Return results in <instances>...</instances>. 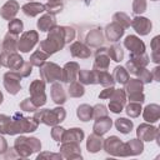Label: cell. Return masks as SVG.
I'll return each mask as SVG.
<instances>
[{"mask_svg": "<svg viewBox=\"0 0 160 160\" xmlns=\"http://www.w3.org/2000/svg\"><path fill=\"white\" fill-rule=\"evenodd\" d=\"M48 58H49L48 54H45L44 51H41V50L38 49L36 51H34V52L30 55L29 61H30V64H31L32 66H38V68H40V66L48 60Z\"/></svg>", "mask_w": 160, "mask_h": 160, "instance_id": "cell-40", "label": "cell"}, {"mask_svg": "<svg viewBox=\"0 0 160 160\" xmlns=\"http://www.w3.org/2000/svg\"><path fill=\"white\" fill-rule=\"evenodd\" d=\"M78 79L82 85H94V84H96L95 70L80 69L78 72Z\"/></svg>", "mask_w": 160, "mask_h": 160, "instance_id": "cell-32", "label": "cell"}, {"mask_svg": "<svg viewBox=\"0 0 160 160\" xmlns=\"http://www.w3.org/2000/svg\"><path fill=\"white\" fill-rule=\"evenodd\" d=\"M112 22L120 25L122 29H128V28H130L131 19L129 18L128 14H125V12H120V11H119V12H115V14L112 15Z\"/></svg>", "mask_w": 160, "mask_h": 160, "instance_id": "cell-41", "label": "cell"}, {"mask_svg": "<svg viewBox=\"0 0 160 160\" xmlns=\"http://www.w3.org/2000/svg\"><path fill=\"white\" fill-rule=\"evenodd\" d=\"M2 100H4V95H2V92L0 91V105H1V102H2Z\"/></svg>", "mask_w": 160, "mask_h": 160, "instance_id": "cell-58", "label": "cell"}, {"mask_svg": "<svg viewBox=\"0 0 160 160\" xmlns=\"http://www.w3.org/2000/svg\"><path fill=\"white\" fill-rule=\"evenodd\" d=\"M34 118L38 120V122L40 124H45L48 126H55L59 122L64 121L66 118V111L65 109L59 105L54 109H41V110H36L34 112Z\"/></svg>", "mask_w": 160, "mask_h": 160, "instance_id": "cell-4", "label": "cell"}, {"mask_svg": "<svg viewBox=\"0 0 160 160\" xmlns=\"http://www.w3.org/2000/svg\"><path fill=\"white\" fill-rule=\"evenodd\" d=\"M142 90H144V84L139 79H129L124 88L126 98L130 101H135V102H140V104H142L145 101V95H144Z\"/></svg>", "mask_w": 160, "mask_h": 160, "instance_id": "cell-5", "label": "cell"}, {"mask_svg": "<svg viewBox=\"0 0 160 160\" xmlns=\"http://www.w3.org/2000/svg\"><path fill=\"white\" fill-rule=\"evenodd\" d=\"M8 29H9V32L10 34H14V35H19L20 32H22L24 30V24L20 19H16L14 18L12 20L9 21L8 24Z\"/></svg>", "mask_w": 160, "mask_h": 160, "instance_id": "cell-44", "label": "cell"}, {"mask_svg": "<svg viewBox=\"0 0 160 160\" xmlns=\"http://www.w3.org/2000/svg\"><path fill=\"white\" fill-rule=\"evenodd\" d=\"M151 1H158V0H151Z\"/></svg>", "mask_w": 160, "mask_h": 160, "instance_id": "cell-60", "label": "cell"}, {"mask_svg": "<svg viewBox=\"0 0 160 160\" xmlns=\"http://www.w3.org/2000/svg\"><path fill=\"white\" fill-rule=\"evenodd\" d=\"M111 126H112V119H110L109 116L98 118V119H95V122L92 125V132L102 136L111 129Z\"/></svg>", "mask_w": 160, "mask_h": 160, "instance_id": "cell-24", "label": "cell"}, {"mask_svg": "<svg viewBox=\"0 0 160 160\" xmlns=\"http://www.w3.org/2000/svg\"><path fill=\"white\" fill-rule=\"evenodd\" d=\"M136 136L141 141H154L159 140V129L150 122H142L136 129Z\"/></svg>", "mask_w": 160, "mask_h": 160, "instance_id": "cell-11", "label": "cell"}, {"mask_svg": "<svg viewBox=\"0 0 160 160\" xmlns=\"http://www.w3.org/2000/svg\"><path fill=\"white\" fill-rule=\"evenodd\" d=\"M109 110L106 109L105 105L102 104H96L95 106H92V118L98 119V118H102V116H108Z\"/></svg>", "mask_w": 160, "mask_h": 160, "instance_id": "cell-49", "label": "cell"}, {"mask_svg": "<svg viewBox=\"0 0 160 160\" xmlns=\"http://www.w3.org/2000/svg\"><path fill=\"white\" fill-rule=\"evenodd\" d=\"M20 10V5L16 0H8L0 9V16L4 20H12Z\"/></svg>", "mask_w": 160, "mask_h": 160, "instance_id": "cell-20", "label": "cell"}, {"mask_svg": "<svg viewBox=\"0 0 160 160\" xmlns=\"http://www.w3.org/2000/svg\"><path fill=\"white\" fill-rule=\"evenodd\" d=\"M30 1H34V0H30Z\"/></svg>", "mask_w": 160, "mask_h": 160, "instance_id": "cell-61", "label": "cell"}, {"mask_svg": "<svg viewBox=\"0 0 160 160\" xmlns=\"http://www.w3.org/2000/svg\"><path fill=\"white\" fill-rule=\"evenodd\" d=\"M110 66V58L108 55V48H98L95 52V60L92 64V70L96 71H106Z\"/></svg>", "mask_w": 160, "mask_h": 160, "instance_id": "cell-14", "label": "cell"}, {"mask_svg": "<svg viewBox=\"0 0 160 160\" xmlns=\"http://www.w3.org/2000/svg\"><path fill=\"white\" fill-rule=\"evenodd\" d=\"M148 9L146 0H132V12L135 15H141Z\"/></svg>", "mask_w": 160, "mask_h": 160, "instance_id": "cell-47", "label": "cell"}, {"mask_svg": "<svg viewBox=\"0 0 160 160\" xmlns=\"http://www.w3.org/2000/svg\"><path fill=\"white\" fill-rule=\"evenodd\" d=\"M76 116L79 118L80 121H89L92 119V106H90L89 104H81L78 106L76 109Z\"/></svg>", "mask_w": 160, "mask_h": 160, "instance_id": "cell-35", "label": "cell"}, {"mask_svg": "<svg viewBox=\"0 0 160 160\" xmlns=\"http://www.w3.org/2000/svg\"><path fill=\"white\" fill-rule=\"evenodd\" d=\"M22 62H24V59L16 51H14V52L1 51V54H0V65L5 66L12 71H16L22 65Z\"/></svg>", "mask_w": 160, "mask_h": 160, "instance_id": "cell-12", "label": "cell"}, {"mask_svg": "<svg viewBox=\"0 0 160 160\" xmlns=\"http://www.w3.org/2000/svg\"><path fill=\"white\" fill-rule=\"evenodd\" d=\"M104 42V32L101 28H94L91 29L85 38V45L89 48H100Z\"/></svg>", "mask_w": 160, "mask_h": 160, "instance_id": "cell-19", "label": "cell"}, {"mask_svg": "<svg viewBox=\"0 0 160 160\" xmlns=\"http://www.w3.org/2000/svg\"><path fill=\"white\" fill-rule=\"evenodd\" d=\"M124 46L130 51V54H141L146 50L144 41L136 35H128L124 40Z\"/></svg>", "mask_w": 160, "mask_h": 160, "instance_id": "cell-18", "label": "cell"}, {"mask_svg": "<svg viewBox=\"0 0 160 160\" xmlns=\"http://www.w3.org/2000/svg\"><path fill=\"white\" fill-rule=\"evenodd\" d=\"M102 144H104V139L102 136L100 135H96V134H91L88 136V140H86V150L91 154H95V152H99L100 150H102Z\"/></svg>", "mask_w": 160, "mask_h": 160, "instance_id": "cell-30", "label": "cell"}, {"mask_svg": "<svg viewBox=\"0 0 160 160\" xmlns=\"http://www.w3.org/2000/svg\"><path fill=\"white\" fill-rule=\"evenodd\" d=\"M62 30H64L65 42H71L75 39V35H76L74 28H71V26H62Z\"/></svg>", "mask_w": 160, "mask_h": 160, "instance_id": "cell-53", "label": "cell"}, {"mask_svg": "<svg viewBox=\"0 0 160 160\" xmlns=\"http://www.w3.org/2000/svg\"><path fill=\"white\" fill-rule=\"evenodd\" d=\"M19 108H20L22 111H26V112H35V111L38 110V108L35 106V104L31 101L30 98L24 99V100L19 104Z\"/></svg>", "mask_w": 160, "mask_h": 160, "instance_id": "cell-48", "label": "cell"}, {"mask_svg": "<svg viewBox=\"0 0 160 160\" xmlns=\"http://www.w3.org/2000/svg\"><path fill=\"white\" fill-rule=\"evenodd\" d=\"M138 69L140 68H146L148 64L150 62V58L146 52H141V54H130V59H129Z\"/></svg>", "mask_w": 160, "mask_h": 160, "instance_id": "cell-36", "label": "cell"}, {"mask_svg": "<svg viewBox=\"0 0 160 160\" xmlns=\"http://www.w3.org/2000/svg\"><path fill=\"white\" fill-rule=\"evenodd\" d=\"M114 124H115L116 130L120 131L121 134H129L132 130V128H134L132 121L129 120V119H126V118H119V119L115 120Z\"/></svg>", "mask_w": 160, "mask_h": 160, "instance_id": "cell-38", "label": "cell"}, {"mask_svg": "<svg viewBox=\"0 0 160 160\" xmlns=\"http://www.w3.org/2000/svg\"><path fill=\"white\" fill-rule=\"evenodd\" d=\"M65 36H64V30L62 26H54L51 30H49L48 38L41 40L39 44V50L44 51L45 54L54 55L59 50H61L65 46Z\"/></svg>", "mask_w": 160, "mask_h": 160, "instance_id": "cell-1", "label": "cell"}, {"mask_svg": "<svg viewBox=\"0 0 160 160\" xmlns=\"http://www.w3.org/2000/svg\"><path fill=\"white\" fill-rule=\"evenodd\" d=\"M125 108V112L128 116L130 118H138L140 114H141V104L140 102H135V101H130L128 105L124 106Z\"/></svg>", "mask_w": 160, "mask_h": 160, "instance_id": "cell-43", "label": "cell"}, {"mask_svg": "<svg viewBox=\"0 0 160 160\" xmlns=\"http://www.w3.org/2000/svg\"><path fill=\"white\" fill-rule=\"evenodd\" d=\"M108 55L115 62H120L124 59V56H125L124 50H122V48L119 44H114L110 48H108Z\"/></svg>", "mask_w": 160, "mask_h": 160, "instance_id": "cell-39", "label": "cell"}, {"mask_svg": "<svg viewBox=\"0 0 160 160\" xmlns=\"http://www.w3.org/2000/svg\"><path fill=\"white\" fill-rule=\"evenodd\" d=\"M39 41V34L35 30H28L21 34L18 40V50L21 52H29Z\"/></svg>", "mask_w": 160, "mask_h": 160, "instance_id": "cell-8", "label": "cell"}, {"mask_svg": "<svg viewBox=\"0 0 160 160\" xmlns=\"http://www.w3.org/2000/svg\"><path fill=\"white\" fill-rule=\"evenodd\" d=\"M95 75H96V84H100L104 88L115 85V80H114L112 75L108 72V70L106 71H96L95 70Z\"/></svg>", "mask_w": 160, "mask_h": 160, "instance_id": "cell-33", "label": "cell"}, {"mask_svg": "<svg viewBox=\"0 0 160 160\" xmlns=\"http://www.w3.org/2000/svg\"><path fill=\"white\" fill-rule=\"evenodd\" d=\"M102 149L111 156H120L124 158V142L120 140V138L111 135L106 139H104Z\"/></svg>", "mask_w": 160, "mask_h": 160, "instance_id": "cell-10", "label": "cell"}, {"mask_svg": "<svg viewBox=\"0 0 160 160\" xmlns=\"http://www.w3.org/2000/svg\"><path fill=\"white\" fill-rule=\"evenodd\" d=\"M39 72H40V79L44 80L45 82H55L61 80V68L51 61H45L40 68H39Z\"/></svg>", "mask_w": 160, "mask_h": 160, "instance_id": "cell-7", "label": "cell"}, {"mask_svg": "<svg viewBox=\"0 0 160 160\" xmlns=\"http://www.w3.org/2000/svg\"><path fill=\"white\" fill-rule=\"evenodd\" d=\"M109 100V110L114 114H120L126 105V94L124 89H115Z\"/></svg>", "mask_w": 160, "mask_h": 160, "instance_id": "cell-13", "label": "cell"}, {"mask_svg": "<svg viewBox=\"0 0 160 160\" xmlns=\"http://www.w3.org/2000/svg\"><path fill=\"white\" fill-rule=\"evenodd\" d=\"M11 122V118L5 115V114H0V134H8L9 131V126Z\"/></svg>", "mask_w": 160, "mask_h": 160, "instance_id": "cell-50", "label": "cell"}, {"mask_svg": "<svg viewBox=\"0 0 160 160\" xmlns=\"http://www.w3.org/2000/svg\"><path fill=\"white\" fill-rule=\"evenodd\" d=\"M150 48H151V60L155 64H159L160 61V36H155L151 42H150Z\"/></svg>", "mask_w": 160, "mask_h": 160, "instance_id": "cell-42", "label": "cell"}, {"mask_svg": "<svg viewBox=\"0 0 160 160\" xmlns=\"http://www.w3.org/2000/svg\"><path fill=\"white\" fill-rule=\"evenodd\" d=\"M60 155L62 159L72 160V159H81V149L80 144L78 142H61L60 145Z\"/></svg>", "mask_w": 160, "mask_h": 160, "instance_id": "cell-15", "label": "cell"}, {"mask_svg": "<svg viewBox=\"0 0 160 160\" xmlns=\"http://www.w3.org/2000/svg\"><path fill=\"white\" fill-rule=\"evenodd\" d=\"M45 85L46 82L41 79L34 80L29 86L30 99L35 104V106L39 109L46 104V94H45Z\"/></svg>", "mask_w": 160, "mask_h": 160, "instance_id": "cell-6", "label": "cell"}, {"mask_svg": "<svg viewBox=\"0 0 160 160\" xmlns=\"http://www.w3.org/2000/svg\"><path fill=\"white\" fill-rule=\"evenodd\" d=\"M130 25L140 36H145V35L150 34V31L152 29V22L148 18H144L140 15H136L134 19H131Z\"/></svg>", "mask_w": 160, "mask_h": 160, "instance_id": "cell-16", "label": "cell"}, {"mask_svg": "<svg viewBox=\"0 0 160 160\" xmlns=\"http://www.w3.org/2000/svg\"><path fill=\"white\" fill-rule=\"evenodd\" d=\"M36 26L42 32H46V31L51 30L54 26H56V18H55V15L48 12V14L40 16V19L36 22Z\"/></svg>", "mask_w": 160, "mask_h": 160, "instance_id": "cell-29", "label": "cell"}, {"mask_svg": "<svg viewBox=\"0 0 160 160\" xmlns=\"http://www.w3.org/2000/svg\"><path fill=\"white\" fill-rule=\"evenodd\" d=\"M2 79H4V81H2L4 82V88L10 95H16L21 90V84H20L21 76L19 75L18 71H12V70L6 71L4 74Z\"/></svg>", "mask_w": 160, "mask_h": 160, "instance_id": "cell-9", "label": "cell"}, {"mask_svg": "<svg viewBox=\"0 0 160 160\" xmlns=\"http://www.w3.org/2000/svg\"><path fill=\"white\" fill-rule=\"evenodd\" d=\"M52 1H61V0H48V2H52Z\"/></svg>", "mask_w": 160, "mask_h": 160, "instance_id": "cell-59", "label": "cell"}, {"mask_svg": "<svg viewBox=\"0 0 160 160\" xmlns=\"http://www.w3.org/2000/svg\"><path fill=\"white\" fill-rule=\"evenodd\" d=\"M21 11L29 16V18H35L38 15H40L41 12L45 11V6L41 2H36V1H29L26 4H24L21 6Z\"/></svg>", "mask_w": 160, "mask_h": 160, "instance_id": "cell-28", "label": "cell"}, {"mask_svg": "<svg viewBox=\"0 0 160 160\" xmlns=\"http://www.w3.org/2000/svg\"><path fill=\"white\" fill-rule=\"evenodd\" d=\"M44 6H45V11H48L49 14H52V15H56V14L61 12L62 9H64V4H62V1L46 2V4H44Z\"/></svg>", "mask_w": 160, "mask_h": 160, "instance_id": "cell-45", "label": "cell"}, {"mask_svg": "<svg viewBox=\"0 0 160 160\" xmlns=\"http://www.w3.org/2000/svg\"><path fill=\"white\" fill-rule=\"evenodd\" d=\"M141 111H142V118L146 122L154 124L160 119V105L158 104H149Z\"/></svg>", "mask_w": 160, "mask_h": 160, "instance_id": "cell-25", "label": "cell"}, {"mask_svg": "<svg viewBox=\"0 0 160 160\" xmlns=\"http://www.w3.org/2000/svg\"><path fill=\"white\" fill-rule=\"evenodd\" d=\"M159 71H160V68L159 66H155L151 71V76H152V80L155 81H160V76H159Z\"/></svg>", "mask_w": 160, "mask_h": 160, "instance_id": "cell-57", "label": "cell"}, {"mask_svg": "<svg viewBox=\"0 0 160 160\" xmlns=\"http://www.w3.org/2000/svg\"><path fill=\"white\" fill-rule=\"evenodd\" d=\"M84 138H85L84 130L80 128H71L69 130L65 129L61 142H78V144H80L84 140Z\"/></svg>", "mask_w": 160, "mask_h": 160, "instance_id": "cell-26", "label": "cell"}, {"mask_svg": "<svg viewBox=\"0 0 160 160\" xmlns=\"http://www.w3.org/2000/svg\"><path fill=\"white\" fill-rule=\"evenodd\" d=\"M14 150L18 154V158L26 159L32 152H38L41 150V141L34 136H18L14 141Z\"/></svg>", "mask_w": 160, "mask_h": 160, "instance_id": "cell-3", "label": "cell"}, {"mask_svg": "<svg viewBox=\"0 0 160 160\" xmlns=\"http://www.w3.org/2000/svg\"><path fill=\"white\" fill-rule=\"evenodd\" d=\"M136 79H139L142 84H150L152 81V76H151V71H149L146 68H140L136 74H135Z\"/></svg>", "mask_w": 160, "mask_h": 160, "instance_id": "cell-46", "label": "cell"}, {"mask_svg": "<svg viewBox=\"0 0 160 160\" xmlns=\"http://www.w3.org/2000/svg\"><path fill=\"white\" fill-rule=\"evenodd\" d=\"M38 160H40V159H52V160H61L62 159V156L60 155V152L59 154H55V152H48V151H45V152H40L39 155H38V158H36Z\"/></svg>", "mask_w": 160, "mask_h": 160, "instance_id": "cell-54", "label": "cell"}, {"mask_svg": "<svg viewBox=\"0 0 160 160\" xmlns=\"http://www.w3.org/2000/svg\"><path fill=\"white\" fill-rule=\"evenodd\" d=\"M8 150V142L4 136L0 135V154H5Z\"/></svg>", "mask_w": 160, "mask_h": 160, "instance_id": "cell-56", "label": "cell"}, {"mask_svg": "<svg viewBox=\"0 0 160 160\" xmlns=\"http://www.w3.org/2000/svg\"><path fill=\"white\" fill-rule=\"evenodd\" d=\"M38 126L39 122L34 116L26 118L20 112H15L11 118L8 135H21L25 132H32L38 129Z\"/></svg>", "mask_w": 160, "mask_h": 160, "instance_id": "cell-2", "label": "cell"}, {"mask_svg": "<svg viewBox=\"0 0 160 160\" xmlns=\"http://www.w3.org/2000/svg\"><path fill=\"white\" fill-rule=\"evenodd\" d=\"M104 31H105V38L109 41L116 42V41H119L122 38V35L125 32V29H122L120 25H118L115 22H110V24H108L105 26Z\"/></svg>", "mask_w": 160, "mask_h": 160, "instance_id": "cell-22", "label": "cell"}, {"mask_svg": "<svg viewBox=\"0 0 160 160\" xmlns=\"http://www.w3.org/2000/svg\"><path fill=\"white\" fill-rule=\"evenodd\" d=\"M19 72V75L21 78H28L31 72H32V65L30 64V61H24L22 65L16 70Z\"/></svg>", "mask_w": 160, "mask_h": 160, "instance_id": "cell-51", "label": "cell"}, {"mask_svg": "<svg viewBox=\"0 0 160 160\" xmlns=\"http://www.w3.org/2000/svg\"><path fill=\"white\" fill-rule=\"evenodd\" d=\"M125 145V154L126 156H136L144 151V141L140 139H130L129 141L124 142Z\"/></svg>", "mask_w": 160, "mask_h": 160, "instance_id": "cell-27", "label": "cell"}, {"mask_svg": "<svg viewBox=\"0 0 160 160\" xmlns=\"http://www.w3.org/2000/svg\"><path fill=\"white\" fill-rule=\"evenodd\" d=\"M80 70V65L76 61H69L61 68V81L65 84H70L76 80L78 72Z\"/></svg>", "mask_w": 160, "mask_h": 160, "instance_id": "cell-17", "label": "cell"}, {"mask_svg": "<svg viewBox=\"0 0 160 160\" xmlns=\"http://www.w3.org/2000/svg\"><path fill=\"white\" fill-rule=\"evenodd\" d=\"M18 40H19L18 35L8 32L2 40V51H6V52L16 51L18 50Z\"/></svg>", "mask_w": 160, "mask_h": 160, "instance_id": "cell-31", "label": "cell"}, {"mask_svg": "<svg viewBox=\"0 0 160 160\" xmlns=\"http://www.w3.org/2000/svg\"><path fill=\"white\" fill-rule=\"evenodd\" d=\"M112 78L115 80V82H119L121 85H125L126 81L130 79V75H129L128 70L125 69V66L118 65V66H115V69L112 71Z\"/></svg>", "mask_w": 160, "mask_h": 160, "instance_id": "cell-34", "label": "cell"}, {"mask_svg": "<svg viewBox=\"0 0 160 160\" xmlns=\"http://www.w3.org/2000/svg\"><path fill=\"white\" fill-rule=\"evenodd\" d=\"M50 96H51V100L56 105H62V104L66 102V92H65L64 88L61 86V84L58 82V81L51 82V86H50Z\"/></svg>", "mask_w": 160, "mask_h": 160, "instance_id": "cell-23", "label": "cell"}, {"mask_svg": "<svg viewBox=\"0 0 160 160\" xmlns=\"http://www.w3.org/2000/svg\"><path fill=\"white\" fill-rule=\"evenodd\" d=\"M64 132H65V128L59 126V125H55V126H52V129H51V138H52L56 142H61Z\"/></svg>", "mask_w": 160, "mask_h": 160, "instance_id": "cell-52", "label": "cell"}, {"mask_svg": "<svg viewBox=\"0 0 160 160\" xmlns=\"http://www.w3.org/2000/svg\"><path fill=\"white\" fill-rule=\"evenodd\" d=\"M114 86H109V88H104V90H101V92L99 94V99H109L112 92H114Z\"/></svg>", "mask_w": 160, "mask_h": 160, "instance_id": "cell-55", "label": "cell"}, {"mask_svg": "<svg viewBox=\"0 0 160 160\" xmlns=\"http://www.w3.org/2000/svg\"><path fill=\"white\" fill-rule=\"evenodd\" d=\"M68 94L70 98H81L85 94V88L80 81H71L69 84V89H68Z\"/></svg>", "mask_w": 160, "mask_h": 160, "instance_id": "cell-37", "label": "cell"}, {"mask_svg": "<svg viewBox=\"0 0 160 160\" xmlns=\"http://www.w3.org/2000/svg\"><path fill=\"white\" fill-rule=\"evenodd\" d=\"M70 50V54L72 58H76V59H89L91 56V50L88 45H85L84 42H80V41H75L70 45L69 48Z\"/></svg>", "mask_w": 160, "mask_h": 160, "instance_id": "cell-21", "label": "cell"}]
</instances>
